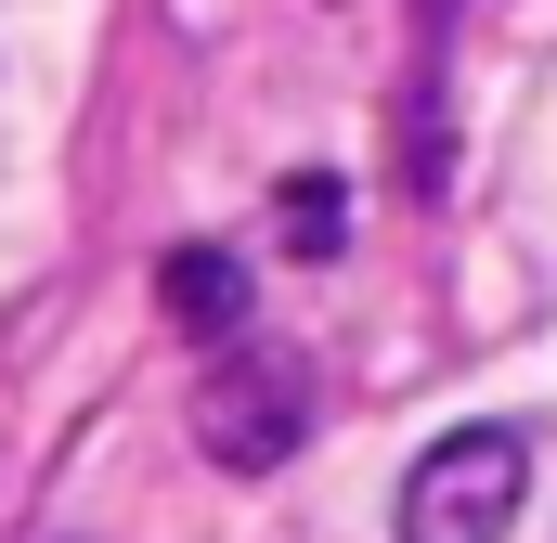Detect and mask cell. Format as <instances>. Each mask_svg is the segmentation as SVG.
Instances as JSON below:
<instances>
[{
  "label": "cell",
  "mask_w": 557,
  "mask_h": 543,
  "mask_svg": "<svg viewBox=\"0 0 557 543\" xmlns=\"http://www.w3.org/2000/svg\"><path fill=\"white\" fill-rule=\"evenodd\" d=\"M156 298H169V324H182V337H247V272L221 260V247H169Z\"/></svg>",
  "instance_id": "cell-3"
},
{
  "label": "cell",
  "mask_w": 557,
  "mask_h": 543,
  "mask_svg": "<svg viewBox=\"0 0 557 543\" xmlns=\"http://www.w3.org/2000/svg\"><path fill=\"white\" fill-rule=\"evenodd\" d=\"M532 505V427H454L403 479V543H506Z\"/></svg>",
  "instance_id": "cell-1"
},
{
  "label": "cell",
  "mask_w": 557,
  "mask_h": 543,
  "mask_svg": "<svg viewBox=\"0 0 557 543\" xmlns=\"http://www.w3.org/2000/svg\"><path fill=\"white\" fill-rule=\"evenodd\" d=\"M285 247H337V194H324V181L285 194Z\"/></svg>",
  "instance_id": "cell-4"
},
{
  "label": "cell",
  "mask_w": 557,
  "mask_h": 543,
  "mask_svg": "<svg viewBox=\"0 0 557 543\" xmlns=\"http://www.w3.org/2000/svg\"><path fill=\"white\" fill-rule=\"evenodd\" d=\"M195 440H208V466L273 479L285 453L311 440V363L273 350V337H234V350L208 363V389H195Z\"/></svg>",
  "instance_id": "cell-2"
}]
</instances>
